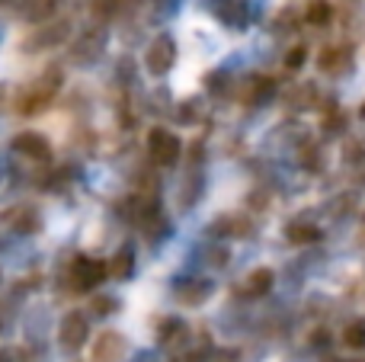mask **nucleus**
Listing matches in <instances>:
<instances>
[{
    "label": "nucleus",
    "mask_w": 365,
    "mask_h": 362,
    "mask_svg": "<svg viewBox=\"0 0 365 362\" xmlns=\"http://www.w3.org/2000/svg\"><path fill=\"white\" fill-rule=\"evenodd\" d=\"M103 276H106V263L93 260V257H77L74 267H71V282H74L77 289H93V286H100Z\"/></svg>",
    "instance_id": "nucleus-1"
},
{
    "label": "nucleus",
    "mask_w": 365,
    "mask_h": 362,
    "mask_svg": "<svg viewBox=\"0 0 365 362\" xmlns=\"http://www.w3.org/2000/svg\"><path fill=\"white\" fill-rule=\"evenodd\" d=\"M148 148H151L154 160H158V164H164V167H170L173 160L180 157V141H177V135L164 132V128L151 132V138H148Z\"/></svg>",
    "instance_id": "nucleus-2"
},
{
    "label": "nucleus",
    "mask_w": 365,
    "mask_h": 362,
    "mask_svg": "<svg viewBox=\"0 0 365 362\" xmlns=\"http://www.w3.org/2000/svg\"><path fill=\"white\" fill-rule=\"evenodd\" d=\"M173 61H177V45H173V38L158 36V42L148 51V68H151L154 74H164V71H170Z\"/></svg>",
    "instance_id": "nucleus-3"
},
{
    "label": "nucleus",
    "mask_w": 365,
    "mask_h": 362,
    "mask_svg": "<svg viewBox=\"0 0 365 362\" xmlns=\"http://www.w3.org/2000/svg\"><path fill=\"white\" fill-rule=\"evenodd\" d=\"M212 10L225 26L247 23V0H212Z\"/></svg>",
    "instance_id": "nucleus-4"
},
{
    "label": "nucleus",
    "mask_w": 365,
    "mask_h": 362,
    "mask_svg": "<svg viewBox=\"0 0 365 362\" xmlns=\"http://www.w3.org/2000/svg\"><path fill=\"white\" fill-rule=\"evenodd\" d=\"M13 148H16L19 154H26V157H36V160H45V157H48V141H45L42 135H36V132L19 135V138L13 141Z\"/></svg>",
    "instance_id": "nucleus-5"
},
{
    "label": "nucleus",
    "mask_w": 365,
    "mask_h": 362,
    "mask_svg": "<svg viewBox=\"0 0 365 362\" xmlns=\"http://www.w3.org/2000/svg\"><path fill=\"white\" fill-rule=\"evenodd\" d=\"M83 337H87V324H83V318L81 314H71L61 327V343L68 346V350H77V346L83 343Z\"/></svg>",
    "instance_id": "nucleus-6"
},
{
    "label": "nucleus",
    "mask_w": 365,
    "mask_h": 362,
    "mask_svg": "<svg viewBox=\"0 0 365 362\" xmlns=\"http://www.w3.org/2000/svg\"><path fill=\"white\" fill-rule=\"evenodd\" d=\"M19 13H23L26 19H48L51 13H55V0H23Z\"/></svg>",
    "instance_id": "nucleus-7"
},
{
    "label": "nucleus",
    "mask_w": 365,
    "mask_h": 362,
    "mask_svg": "<svg viewBox=\"0 0 365 362\" xmlns=\"http://www.w3.org/2000/svg\"><path fill=\"white\" fill-rule=\"evenodd\" d=\"M330 19H334V6H330V0H311V6H308V23H311V26H327Z\"/></svg>",
    "instance_id": "nucleus-8"
},
{
    "label": "nucleus",
    "mask_w": 365,
    "mask_h": 362,
    "mask_svg": "<svg viewBox=\"0 0 365 362\" xmlns=\"http://www.w3.org/2000/svg\"><path fill=\"white\" fill-rule=\"evenodd\" d=\"M343 340H346V346H353V350H365V321H353V324H346Z\"/></svg>",
    "instance_id": "nucleus-9"
},
{
    "label": "nucleus",
    "mask_w": 365,
    "mask_h": 362,
    "mask_svg": "<svg viewBox=\"0 0 365 362\" xmlns=\"http://www.w3.org/2000/svg\"><path fill=\"white\" fill-rule=\"evenodd\" d=\"M109 273H113V276H119V279H122V276H128V273H132V250H128V247H122L119 254H115V260H113V267H109Z\"/></svg>",
    "instance_id": "nucleus-10"
},
{
    "label": "nucleus",
    "mask_w": 365,
    "mask_h": 362,
    "mask_svg": "<svg viewBox=\"0 0 365 362\" xmlns=\"http://www.w3.org/2000/svg\"><path fill=\"white\" fill-rule=\"evenodd\" d=\"M247 282H250V286H247V295H259V292H266V289H269L272 273H269V269H257V273H253Z\"/></svg>",
    "instance_id": "nucleus-11"
},
{
    "label": "nucleus",
    "mask_w": 365,
    "mask_h": 362,
    "mask_svg": "<svg viewBox=\"0 0 365 362\" xmlns=\"http://www.w3.org/2000/svg\"><path fill=\"white\" fill-rule=\"evenodd\" d=\"M343 61H346V48H324V55H321V68L324 71L340 68Z\"/></svg>",
    "instance_id": "nucleus-12"
},
{
    "label": "nucleus",
    "mask_w": 365,
    "mask_h": 362,
    "mask_svg": "<svg viewBox=\"0 0 365 362\" xmlns=\"http://www.w3.org/2000/svg\"><path fill=\"white\" fill-rule=\"evenodd\" d=\"M304 51H308L304 45H295V48H292V55H289V61H285V64H289V68H298V64L304 61Z\"/></svg>",
    "instance_id": "nucleus-13"
},
{
    "label": "nucleus",
    "mask_w": 365,
    "mask_h": 362,
    "mask_svg": "<svg viewBox=\"0 0 365 362\" xmlns=\"http://www.w3.org/2000/svg\"><path fill=\"white\" fill-rule=\"evenodd\" d=\"M362 115H365V106H362Z\"/></svg>",
    "instance_id": "nucleus-14"
}]
</instances>
